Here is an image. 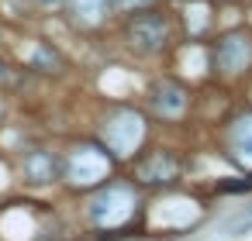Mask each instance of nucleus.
Here are the masks:
<instances>
[{"mask_svg": "<svg viewBox=\"0 0 252 241\" xmlns=\"http://www.w3.org/2000/svg\"><path fill=\"white\" fill-rule=\"evenodd\" d=\"M131 207H135L131 189H128V186H111V189H104V193L94 196L90 217H94L100 227H114V224H121V220L131 217Z\"/></svg>", "mask_w": 252, "mask_h": 241, "instance_id": "f257e3e1", "label": "nucleus"}, {"mask_svg": "<svg viewBox=\"0 0 252 241\" xmlns=\"http://www.w3.org/2000/svg\"><path fill=\"white\" fill-rule=\"evenodd\" d=\"M66 172L73 183H97L107 172V155L97 148H76L66 162Z\"/></svg>", "mask_w": 252, "mask_h": 241, "instance_id": "f03ea898", "label": "nucleus"}, {"mask_svg": "<svg viewBox=\"0 0 252 241\" xmlns=\"http://www.w3.org/2000/svg\"><path fill=\"white\" fill-rule=\"evenodd\" d=\"M128 38H131V45L138 52H159L162 42H166V21L156 18V14H142V18L131 21Z\"/></svg>", "mask_w": 252, "mask_h": 241, "instance_id": "7ed1b4c3", "label": "nucleus"}, {"mask_svg": "<svg viewBox=\"0 0 252 241\" xmlns=\"http://www.w3.org/2000/svg\"><path fill=\"white\" fill-rule=\"evenodd\" d=\"M138 138H142V121H138L135 114H118V117L107 124V141H111L114 152H121V155H128V152L138 145Z\"/></svg>", "mask_w": 252, "mask_h": 241, "instance_id": "20e7f679", "label": "nucleus"}, {"mask_svg": "<svg viewBox=\"0 0 252 241\" xmlns=\"http://www.w3.org/2000/svg\"><path fill=\"white\" fill-rule=\"evenodd\" d=\"M176 172H180V162L169 152H156L138 165V179H145V183H169V179H176Z\"/></svg>", "mask_w": 252, "mask_h": 241, "instance_id": "39448f33", "label": "nucleus"}, {"mask_svg": "<svg viewBox=\"0 0 252 241\" xmlns=\"http://www.w3.org/2000/svg\"><path fill=\"white\" fill-rule=\"evenodd\" d=\"M149 104H152V110H156V114L176 117V114L183 110L187 97H183V90H180V86H173V83H159V86H152V97H149Z\"/></svg>", "mask_w": 252, "mask_h": 241, "instance_id": "423d86ee", "label": "nucleus"}, {"mask_svg": "<svg viewBox=\"0 0 252 241\" xmlns=\"http://www.w3.org/2000/svg\"><path fill=\"white\" fill-rule=\"evenodd\" d=\"M25 179L28 183H52L56 179V159L49 155V152H32L28 159H25Z\"/></svg>", "mask_w": 252, "mask_h": 241, "instance_id": "0eeeda50", "label": "nucleus"}, {"mask_svg": "<svg viewBox=\"0 0 252 241\" xmlns=\"http://www.w3.org/2000/svg\"><path fill=\"white\" fill-rule=\"evenodd\" d=\"M249 55H252V49H249V42H245L242 35L224 38V45H221V66H224V69H235V73L245 69Z\"/></svg>", "mask_w": 252, "mask_h": 241, "instance_id": "6e6552de", "label": "nucleus"}, {"mask_svg": "<svg viewBox=\"0 0 252 241\" xmlns=\"http://www.w3.org/2000/svg\"><path fill=\"white\" fill-rule=\"evenodd\" d=\"M231 148L238 152L242 162H252V117H238V124L231 128Z\"/></svg>", "mask_w": 252, "mask_h": 241, "instance_id": "1a4fd4ad", "label": "nucleus"}, {"mask_svg": "<svg viewBox=\"0 0 252 241\" xmlns=\"http://www.w3.org/2000/svg\"><path fill=\"white\" fill-rule=\"evenodd\" d=\"M73 7L83 21H97L107 7H111V0H73Z\"/></svg>", "mask_w": 252, "mask_h": 241, "instance_id": "9d476101", "label": "nucleus"}, {"mask_svg": "<svg viewBox=\"0 0 252 241\" xmlns=\"http://www.w3.org/2000/svg\"><path fill=\"white\" fill-rule=\"evenodd\" d=\"M114 7H121V11H142V7H149L152 0H111Z\"/></svg>", "mask_w": 252, "mask_h": 241, "instance_id": "9b49d317", "label": "nucleus"}, {"mask_svg": "<svg viewBox=\"0 0 252 241\" xmlns=\"http://www.w3.org/2000/svg\"><path fill=\"white\" fill-rule=\"evenodd\" d=\"M228 227H231V231H245V227H252V210L242 214V217H235V220H228Z\"/></svg>", "mask_w": 252, "mask_h": 241, "instance_id": "f8f14e48", "label": "nucleus"}, {"mask_svg": "<svg viewBox=\"0 0 252 241\" xmlns=\"http://www.w3.org/2000/svg\"><path fill=\"white\" fill-rule=\"evenodd\" d=\"M35 4H38V7H59L63 0H35Z\"/></svg>", "mask_w": 252, "mask_h": 241, "instance_id": "ddd939ff", "label": "nucleus"}, {"mask_svg": "<svg viewBox=\"0 0 252 241\" xmlns=\"http://www.w3.org/2000/svg\"><path fill=\"white\" fill-rule=\"evenodd\" d=\"M7 80V69H4V62H0V83H4Z\"/></svg>", "mask_w": 252, "mask_h": 241, "instance_id": "4468645a", "label": "nucleus"}]
</instances>
